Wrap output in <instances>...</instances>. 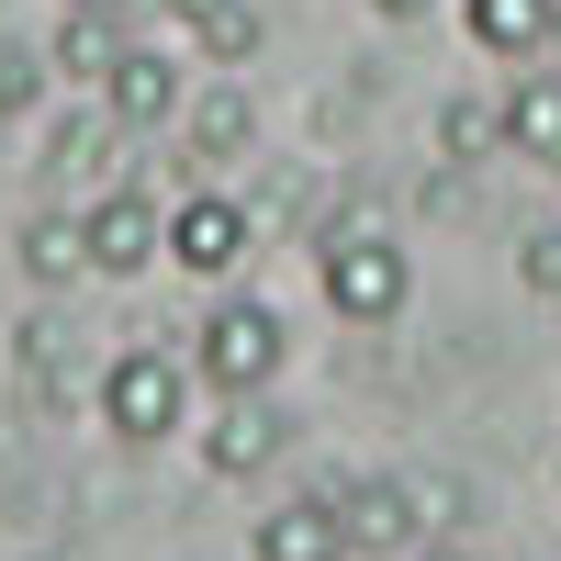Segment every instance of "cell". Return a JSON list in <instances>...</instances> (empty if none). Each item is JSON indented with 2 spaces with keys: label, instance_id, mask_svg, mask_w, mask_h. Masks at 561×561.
Returning <instances> with one entry per match:
<instances>
[{
  "label": "cell",
  "instance_id": "cell-19",
  "mask_svg": "<svg viewBox=\"0 0 561 561\" xmlns=\"http://www.w3.org/2000/svg\"><path fill=\"white\" fill-rule=\"evenodd\" d=\"M34 90H45V57L0 34V124H12V113H34Z\"/></svg>",
  "mask_w": 561,
  "mask_h": 561
},
{
  "label": "cell",
  "instance_id": "cell-9",
  "mask_svg": "<svg viewBox=\"0 0 561 561\" xmlns=\"http://www.w3.org/2000/svg\"><path fill=\"white\" fill-rule=\"evenodd\" d=\"M248 550H259V561H348V539H337V494H293V505H270Z\"/></svg>",
  "mask_w": 561,
  "mask_h": 561
},
{
  "label": "cell",
  "instance_id": "cell-12",
  "mask_svg": "<svg viewBox=\"0 0 561 561\" xmlns=\"http://www.w3.org/2000/svg\"><path fill=\"white\" fill-rule=\"evenodd\" d=\"M460 23H472L483 57H539L561 34V0H460Z\"/></svg>",
  "mask_w": 561,
  "mask_h": 561
},
{
  "label": "cell",
  "instance_id": "cell-24",
  "mask_svg": "<svg viewBox=\"0 0 561 561\" xmlns=\"http://www.w3.org/2000/svg\"><path fill=\"white\" fill-rule=\"evenodd\" d=\"M68 12H135V0H68Z\"/></svg>",
  "mask_w": 561,
  "mask_h": 561
},
{
  "label": "cell",
  "instance_id": "cell-18",
  "mask_svg": "<svg viewBox=\"0 0 561 561\" xmlns=\"http://www.w3.org/2000/svg\"><path fill=\"white\" fill-rule=\"evenodd\" d=\"M169 12L192 23V45H203L214 68H237V57H259V12H248V0H169Z\"/></svg>",
  "mask_w": 561,
  "mask_h": 561
},
{
  "label": "cell",
  "instance_id": "cell-11",
  "mask_svg": "<svg viewBox=\"0 0 561 561\" xmlns=\"http://www.w3.org/2000/svg\"><path fill=\"white\" fill-rule=\"evenodd\" d=\"M505 147L561 169V68H517V90H505Z\"/></svg>",
  "mask_w": 561,
  "mask_h": 561
},
{
  "label": "cell",
  "instance_id": "cell-1",
  "mask_svg": "<svg viewBox=\"0 0 561 561\" xmlns=\"http://www.w3.org/2000/svg\"><path fill=\"white\" fill-rule=\"evenodd\" d=\"M280 359H293V325H280V304H214L203 325H192V382H214V393H270L280 382Z\"/></svg>",
  "mask_w": 561,
  "mask_h": 561
},
{
  "label": "cell",
  "instance_id": "cell-7",
  "mask_svg": "<svg viewBox=\"0 0 561 561\" xmlns=\"http://www.w3.org/2000/svg\"><path fill=\"white\" fill-rule=\"evenodd\" d=\"M180 102H192V79H180L169 45H124V57L102 68V113L124 135H147V124H180Z\"/></svg>",
  "mask_w": 561,
  "mask_h": 561
},
{
  "label": "cell",
  "instance_id": "cell-6",
  "mask_svg": "<svg viewBox=\"0 0 561 561\" xmlns=\"http://www.w3.org/2000/svg\"><path fill=\"white\" fill-rule=\"evenodd\" d=\"M280 449H293V415L259 404V393H225V415L203 427V472H214V483H259Z\"/></svg>",
  "mask_w": 561,
  "mask_h": 561
},
{
  "label": "cell",
  "instance_id": "cell-23",
  "mask_svg": "<svg viewBox=\"0 0 561 561\" xmlns=\"http://www.w3.org/2000/svg\"><path fill=\"white\" fill-rule=\"evenodd\" d=\"M370 12H393V23H415V12H427V0H370Z\"/></svg>",
  "mask_w": 561,
  "mask_h": 561
},
{
  "label": "cell",
  "instance_id": "cell-4",
  "mask_svg": "<svg viewBox=\"0 0 561 561\" xmlns=\"http://www.w3.org/2000/svg\"><path fill=\"white\" fill-rule=\"evenodd\" d=\"M404 248L393 237H370V225H348V237H325V304H337L348 325H393L404 314Z\"/></svg>",
  "mask_w": 561,
  "mask_h": 561
},
{
  "label": "cell",
  "instance_id": "cell-8",
  "mask_svg": "<svg viewBox=\"0 0 561 561\" xmlns=\"http://www.w3.org/2000/svg\"><path fill=\"white\" fill-rule=\"evenodd\" d=\"M147 259H169V214H158L147 192H102V203H90V270H102V280H135Z\"/></svg>",
  "mask_w": 561,
  "mask_h": 561
},
{
  "label": "cell",
  "instance_id": "cell-25",
  "mask_svg": "<svg viewBox=\"0 0 561 561\" xmlns=\"http://www.w3.org/2000/svg\"><path fill=\"white\" fill-rule=\"evenodd\" d=\"M34 561H57V550H34Z\"/></svg>",
  "mask_w": 561,
  "mask_h": 561
},
{
  "label": "cell",
  "instance_id": "cell-2",
  "mask_svg": "<svg viewBox=\"0 0 561 561\" xmlns=\"http://www.w3.org/2000/svg\"><path fill=\"white\" fill-rule=\"evenodd\" d=\"M90 404H102V427H113V438L147 449V438L180 427V404H192V359H169V348H124V359H102Z\"/></svg>",
  "mask_w": 561,
  "mask_h": 561
},
{
  "label": "cell",
  "instance_id": "cell-13",
  "mask_svg": "<svg viewBox=\"0 0 561 561\" xmlns=\"http://www.w3.org/2000/svg\"><path fill=\"white\" fill-rule=\"evenodd\" d=\"M113 147H124V124H113V113H79L57 147H45V169H57L68 192H90V203H102V192H113V169H124Z\"/></svg>",
  "mask_w": 561,
  "mask_h": 561
},
{
  "label": "cell",
  "instance_id": "cell-16",
  "mask_svg": "<svg viewBox=\"0 0 561 561\" xmlns=\"http://www.w3.org/2000/svg\"><path fill=\"white\" fill-rule=\"evenodd\" d=\"M427 135H438V158H449V169H483V158L505 147V102H483V90H449Z\"/></svg>",
  "mask_w": 561,
  "mask_h": 561
},
{
  "label": "cell",
  "instance_id": "cell-21",
  "mask_svg": "<svg viewBox=\"0 0 561 561\" xmlns=\"http://www.w3.org/2000/svg\"><path fill=\"white\" fill-rule=\"evenodd\" d=\"M415 505H427V528H449V517H460V483H438V472H415Z\"/></svg>",
  "mask_w": 561,
  "mask_h": 561
},
{
  "label": "cell",
  "instance_id": "cell-5",
  "mask_svg": "<svg viewBox=\"0 0 561 561\" xmlns=\"http://www.w3.org/2000/svg\"><path fill=\"white\" fill-rule=\"evenodd\" d=\"M248 248H259L248 203H225V192H180V214H169V259L192 270V280H225V270H248Z\"/></svg>",
  "mask_w": 561,
  "mask_h": 561
},
{
  "label": "cell",
  "instance_id": "cell-17",
  "mask_svg": "<svg viewBox=\"0 0 561 561\" xmlns=\"http://www.w3.org/2000/svg\"><path fill=\"white\" fill-rule=\"evenodd\" d=\"M12 348H23V393H34V404H79V393H90L79 370H68V325H57V314H34Z\"/></svg>",
  "mask_w": 561,
  "mask_h": 561
},
{
  "label": "cell",
  "instance_id": "cell-14",
  "mask_svg": "<svg viewBox=\"0 0 561 561\" xmlns=\"http://www.w3.org/2000/svg\"><path fill=\"white\" fill-rule=\"evenodd\" d=\"M124 45H135V34H124V12H68V23H57V45H45V68L79 79V90H102V68L124 57Z\"/></svg>",
  "mask_w": 561,
  "mask_h": 561
},
{
  "label": "cell",
  "instance_id": "cell-20",
  "mask_svg": "<svg viewBox=\"0 0 561 561\" xmlns=\"http://www.w3.org/2000/svg\"><path fill=\"white\" fill-rule=\"evenodd\" d=\"M517 293H539V304H561V225H539V237L517 248Z\"/></svg>",
  "mask_w": 561,
  "mask_h": 561
},
{
  "label": "cell",
  "instance_id": "cell-10",
  "mask_svg": "<svg viewBox=\"0 0 561 561\" xmlns=\"http://www.w3.org/2000/svg\"><path fill=\"white\" fill-rule=\"evenodd\" d=\"M180 147H192L203 169H237L259 147V113H248V90H203V102H180Z\"/></svg>",
  "mask_w": 561,
  "mask_h": 561
},
{
  "label": "cell",
  "instance_id": "cell-22",
  "mask_svg": "<svg viewBox=\"0 0 561 561\" xmlns=\"http://www.w3.org/2000/svg\"><path fill=\"white\" fill-rule=\"evenodd\" d=\"M415 561H472V550H460V539H427V550H415Z\"/></svg>",
  "mask_w": 561,
  "mask_h": 561
},
{
  "label": "cell",
  "instance_id": "cell-3",
  "mask_svg": "<svg viewBox=\"0 0 561 561\" xmlns=\"http://www.w3.org/2000/svg\"><path fill=\"white\" fill-rule=\"evenodd\" d=\"M337 539L348 561H415L438 528L427 505H415V472H370V483H337Z\"/></svg>",
  "mask_w": 561,
  "mask_h": 561
},
{
  "label": "cell",
  "instance_id": "cell-15",
  "mask_svg": "<svg viewBox=\"0 0 561 561\" xmlns=\"http://www.w3.org/2000/svg\"><path fill=\"white\" fill-rule=\"evenodd\" d=\"M23 270L45 280V293L90 280V214H68V203H57V214H34V225H23Z\"/></svg>",
  "mask_w": 561,
  "mask_h": 561
}]
</instances>
